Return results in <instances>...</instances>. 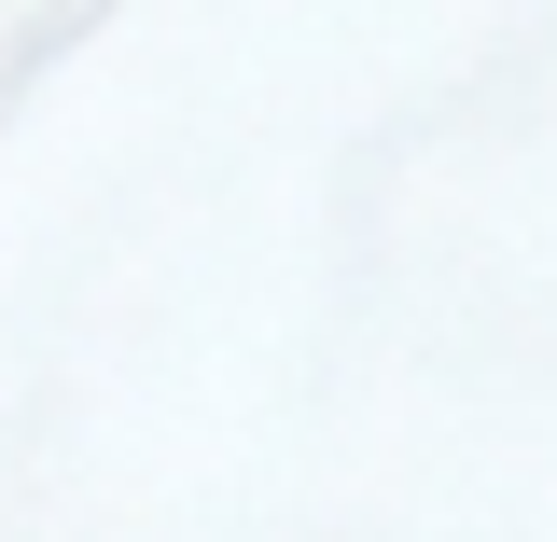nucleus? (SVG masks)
I'll return each instance as SVG.
<instances>
[]
</instances>
